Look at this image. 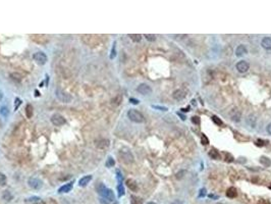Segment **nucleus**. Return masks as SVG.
I'll use <instances>...</instances> for the list:
<instances>
[{"label":"nucleus","instance_id":"obj_33","mask_svg":"<svg viewBox=\"0 0 271 204\" xmlns=\"http://www.w3.org/2000/svg\"><path fill=\"white\" fill-rule=\"evenodd\" d=\"M116 42H114L113 43V46H112V49H111V54H110V59H113L114 57L116 56Z\"/></svg>","mask_w":271,"mask_h":204},{"label":"nucleus","instance_id":"obj_12","mask_svg":"<svg viewBox=\"0 0 271 204\" xmlns=\"http://www.w3.org/2000/svg\"><path fill=\"white\" fill-rule=\"evenodd\" d=\"M248 53V49L247 47H246L245 45H239L237 47V49H235V55L237 56V57H242V56H244L245 54Z\"/></svg>","mask_w":271,"mask_h":204},{"label":"nucleus","instance_id":"obj_25","mask_svg":"<svg viewBox=\"0 0 271 204\" xmlns=\"http://www.w3.org/2000/svg\"><path fill=\"white\" fill-rule=\"evenodd\" d=\"M131 204H142V199L139 198V197H137V196L131 195Z\"/></svg>","mask_w":271,"mask_h":204},{"label":"nucleus","instance_id":"obj_7","mask_svg":"<svg viewBox=\"0 0 271 204\" xmlns=\"http://www.w3.org/2000/svg\"><path fill=\"white\" fill-rule=\"evenodd\" d=\"M51 122L54 126H57V127H60V126L64 125L65 124V118L63 117L61 114L55 113L51 116Z\"/></svg>","mask_w":271,"mask_h":204},{"label":"nucleus","instance_id":"obj_45","mask_svg":"<svg viewBox=\"0 0 271 204\" xmlns=\"http://www.w3.org/2000/svg\"><path fill=\"white\" fill-rule=\"evenodd\" d=\"M266 131H267V133H268L269 135H271V122H270V124H268V126L266 127Z\"/></svg>","mask_w":271,"mask_h":204},{"label":"nucleus","instance_id":"obj_13","mask_svg":"<svg viewBox=\"0 0 271 204\" xmlns=\"http://www.w3.org/2000/svg\"><path fill=\"white\" fill-rule=\"evenodd\" d=\"M95 143H96V146L98 147V148H100V149H105V148H107V147L109 146V140H107V139L97 140Z\"/></svg>","mask_w":271,"mask_h":204},{"label":"nucleus","instance_id":"obj_22","mask_svg":"<svg viewBox=\"0 0 271 204\" xmlns=\"http://www.w3.org/2000/svg\"><path fill=\"white\" fill-rule=\"evenodd\" d=\"M208 155L211 157L212 159H217L219 158V154H218V151L216 150V149H211L210 151H209Z\"/></svg>","mask_w":271,"mask_h":204},{"label":"nucleus","instance_id":"obj_53","mask_svg":"<svg viewBox=\"0 0 271 204\" xmlns=\"http://www.w3.org/2000/svg\"><path fill=\"white\" fill-rule=\"evenodd\" d=\"M215 204H223V203H221V202H217V203H215Z\"/></svg>","mask_w":271,"mask_h":204},{"label":"nucleus","instance_id":"obj_40","mask_svg":"<svg viewBox=\"0 0 271 204\" xmlns=\"http://www.w3.org/2000/svg\"><path fill=\"white\" fill-rule=\"evenodd\" d=\"M192 122H193L195 125H199V124H200V117H199V116H193V117H192Z\"/></svg>","mask_w":271,"mask_h":204},{"label":"nucleus","instance_id":"obj_17","mask_svg":"<svg viewBox=\"0 0 271 204\" xmlns=\"http://www.w3.org/2000/svg\"><path fill=\"white\" fill-rule=\"evenodd\" d=\"M125 184H127V186L129 188V190H131V191L135 192V191L138 190V184H137L133 179H129V180H127Z\"/></svg>","mask_w":271,"mask_h":204},{"label":"nucleus","instance_id":"obj_51","mask_svg":"<svg viewBox=\"0 0 271 204\" xmlns=\"http://www.w3.org/2000/svg\"><path fill=\"white\" fill-rule=\"evenodd\" d=\"M2 97H3V94H2V92H1V91H0V100H1V99H2Z\"/></svg>","mask_w":271,"mask_h":204},{"label":"nucleus","instance_id":"obj_52","mask_svg":"<svg viewBox=\"0 0 271 204\" xmlns=\"http://www.w3.org/2000/svg\"><path fill=\"white\" fill-rule=\"evenodd\" d=\"M147 204H156V203H155V202H148Z\"/></svg>","mask_w":271,"mask_h":204},{"label":"nucleus","instance_id":"obj_54","mask_svg":"<svg viewBox=\"0 0 271 204\" xmlns=\"http://www.w3.org/2000/svg\"><path fill=\"white\" fill-rule=\"evenodd\" d=\"M269 188H270V189H271V185H270V187H269Z\"/></svg>","mask_w":271,"mask_h":204},{"label":"nucleus","instance_id":"obj_18","mask_svg":"<svg viewBox=\"0 0 271 204\" xmlns=\"http://www.w3.org/2000/svg\"><path fill=\"white\" fill-rule=\"evenodd\" d=\"M226 196H227L228 198H235L237 196V189H235V187L228 188L227 191H226Z\"/></svg>","mask_w":271,"mask_h":204},{"label":"nucleus","instance_id":"obj_20","mask_svg":"<svg viewBox=\"0 0 271 204\" xmlns=\"http://www.w3.org/2000/svg\"><path fill=\"white\" fill-rule=\"evenodd\" d=\"M248 125L252 128H254L255 126H256V117H255L254 114H251V115L248 117Z\"/></svg>","mask_w":271,"mask_h":204},{"label":"nucleus","instance_id":"obj_14","mask_svg":"<svg viewBox=\"0 0 271 204\" xmlns=\"http://www.w3.org/2000/svg\"><path fill=\"white\" fill-rule=\"evenodd\" d=\"M73 189V183H67V184H64L63 186H61L59 189H58V193H68L70 192V190Z\"/></svg>","mask_w":271,"mask_h":204},{"label":"nucleus","instance_id":"obj_10","mask_svg":"<svg viewBox=\"0 0 271 204\" xmlns=\"http://www.w3.org/2000/svg\"><path fill=\"white\" fill-rule=\"evenodd\" d=\"M185 92L183 90H181V89H177V90H175L173 93H172V97H173L174 99L177 101H181L183 100V99L185 98Z\"/></svg>","mask_w":271,"mask_h":204},{"label":"nucleus","instance_id":"obj_27","mask_svg":"<svg viewBox=\"0 0 271 204\" xmlns=\"http://www.w3.org/2000/svg\"><path fill=\"white\" fill-rule=\"evenodd\" d=\"M10 77H11V79H12L13 81H15V82H21V81H22V77H21V75H19V73H10Z\"/></svg>","mask_w":271,"mask_h":204},{"label":"nucleus","instance_id":"obj_21","mask_svg":"<svg viewBox=\"0 0 271 204\" xmlns=\"http://www.w3.org/2000/svg\"><path fill=\"white\" fill-rule=\"evenodd\" d=\"M2 199L4 200V201H7L9 202L10 200H12V195H11V193L9 191H4L2 193Z\"/></svg>","mask_w":271,"mask_h":204},{"label":"nucleus","instance_id":"obj_43","mask_svg":"<svg viewBox=\"0 0 271 204\" xmlns=\"http://www.w3.org/2000/svg\"><path fill=\"white\" fill-rule=\"evenodd\" d=\"M129 102L133 104H135V105H137V104H139V102L140 101L138 100V99H135V98H129Z\"/></svg>","mask_w":271,"mask_h":204},{"label":"nucleus","instance_id":"obj_11","mask_svg":"<svg viewBox=\"0 0 271 204\" xmlns=\"http://www.w3.org/2000/svg\"><path fill=\"white\" fill-rule=\"evenodd\" d=\"M230 117H231V120H233V122H239L240 120H241V117H242L241 111H240V110H237V108L232 109L231 111H230Z\"/></svg>","mask_w":271,"mask_h":204},{"label":"nucleus","instance_id":"obj_47","mask_svg":"<svg viewBox=\"0 0 271 204\" xmlns=\"http://www.w3.org/2000/svg\"><path fill=\"white\" fill-rule=\"evenodd\" d=\"M209 198H211V199H218V196L217 195H213V194H210V195H209Z\"/></svg>","mask_w":271,"mask_h":204},{"label":"nucleus","instance_id":"obj_23","mask_svg":"<svg viewBox=\"0 0 271 204\" xmlns=\"http://www.w3.org/2000/svg\"><path fill=\"white\" fill-rule=\"evenodd\" d=\"M26 115L28 118H31L33 115V107L31 104H28V105L26 106Z\"/></svg>","mask_w":271,"mask_h":204},{"label":"nucleus","instance_id":"obj_4","mask_svg":"<svg viewBox=\"0 0 271 204\" xmlns=\"http://www.w3.org/2000/svg\"><path fill=\"white\" fill-rule=\"evenodd\" d=\"M119 155H120L121 159H122L123 162L125 163H133V155L131 154V152L127 148H123L119 151Z\"/></svg>","mask_w":271,"mask_h":204},{"label":"nucleus","instance_id":"obj_49","mask_svg":"<svg viewBox=\"0 0 271 204\" xmlns=\"http://www.w3.org/2000/svg\"><path fill=\"white\" fill-rule=\"evenodd\" d=\"M34 204H45V202H44V201H42V200L40 199V200H38V201H36V202H35Z\"/></svg>","mask_w":271,"mask_h":204},{"label":"nucleus","instance_id":"obj_19","mask_svg":"<svg viewBox=\"0 0 271 204\" xmlns=\"http://www.w3.org/2000/svg\"><path fill=\"white\" fill-rule=\"evenodd\" d=\"M260 162L262 163L264 166H266V168H268V166H271V159L268 158L267 156H262V157H261Z\"/></svg>","mask_w":271,"mask_h":204},{"label":"nucleus","instance_id":"obj_41","mask_svg":"<svg viewBox=\"0 0 271 204\" xmlns=\"http://www.w3.org/2000/svg\"><path fill=\"white\" fill-rule=\"evenodd\" d=\"M185 174V170H181V172H179L177 174V180H179V179L183 178V174Z\"/></svg>","mask_w":271,"mask_h":204},{"label":"nucleus","instance_id":"obj_39","mask_svg":"<svg viewBox=\"0 0 271 204\" xmlns=\"http://www.w3.org/2000/svg\"><path fill=\"white\" fill-rule=\"evenodd\" d=\"M21 103H22V100L19 98H15L14 100V110H16L17 108H18V106L21 105Z\"/></svg>","mask_w":271,"mask_h":204},{"label":"nucleus","instance_id":"obj_24","mask_svg":"<svg viewBox=\"0 0 271 204\" xmlns=\"http://www.w3.org/2000/svg\"><path fill=\"white\" fill-rule=\"evenodd\" d=\"M129 37L133 41V42H140L141 39H142V36L140 34H129Z\"/></svg>","mask_w":271,"mask_h":204},{"label":"nucleus","instance_id":"obj_8","mask_svg":"<svg viewBox=\"0 0 271 204\" xmlns=\"http://www.w3.org/2000/svg\"><path fill=\"white\" fill-rule=\"evenodd\" d=\"M235 67H237V69L239 73H245L250 69V65H249V63L246 61V60H241V61H239V63H237Z\"/></svg>","mask_w":271,"mask_h":204},{"label":"nucleus","instance_id":"obj_36","mask_svg":"<svg viewBox=\"0 0 271 204\" xmlns=\"http://www.w3.org/2000/svg\"><path fill=\"white\" fill-rule=\"evenodd\" d=\"M152 108L160 110V111H167L168 110L167 107H165V106H160V105H152Z\"/></svg>","mask_w":271,"mask_h":204},{"label":"nucleus","instance_id":"obj_32","mask_svg":"<svg viewBox=\"0 0 271 204\" xmlns=\"http://www.w3.org/2000/svg\"><path fill=\"white\" fill-rule=\"evenodd\" d=\"M144 37L148 41H150V42H154V41L156 40V36H155V35H153V34H145Z\"/></svg>","mask_w":271,"mask_h":204},{"label":"nucleus","instance_id":"obj_46","mask_svg":"<svg viewBox=\"0 0 271 204\" xmlns=\"http://www.w3.org/2000/svg\"><path fill=\"white\" fill-rule=\"evenodd\" d=\"M38 200H40V198L33 197V198H30V199H28V201H38Z\"/></svg>","mask_w":271,"mask_h":204},{"label":"nucleus","instance_id":"obj_30","mask_svg":"<svg viewBox=\"0 0 271 204\" xmlns=\"http://www.w3.org/2000/svg\"><path fill=\"white\" fill-rule=\"evenodd\" d=\"M0 114L2 116H7L8 115V108L6 107V106H2V107L0 108Z\"/></svg>","mask_w":271,"mask_h":204},{"label":"nucleus","instance_id":"obj_29","mask_svg":"<svg viewBox=\"0 0 271 204\" xmlns=\"http://www.w3.org/2000/svg\"><path fill=\"white\" fill-rule=\"evenodd\" d=\"M116 179H117L118 184H122L123 177H122V174H121V172L119 170H116Z\"/></svg>","mask_w":271,"mask_h":204},{"label":"nucleus","instance_id":"obj_28","mask_svg":"<svg viewBox=\"0 0 271 204\" xmlns=\"http://www.w3.org/2000/svg\"><path fill=\"white\" fill-rule=\"evenodd\" d=\"M114 164H115V161H114V159L112 158L111 156H109L107 158V160H106V166H107V168H112Z\"/></svg>","mask_w":271,"mask_h":204},{"label":"nucleus","instance_id":"obj_26","mask_svg":"<svg viewBox=\"0 0 271 204\" xmlns=\"http://www.w3.org/2000/svg\"><path fill=\"white\" fill-rule=\"evenodd\" d=\"M117 192H118V197H121V196L125 195V187H123L122 184H118L117 186Z\"/></svg>","mask_w":271,"mask_h":204},{"label":"nucleus","instance_id":"obj_1","mask_svg":"<svg viewBox=\"0 0 271 204\" xmlns=\"http://www.w3.org/2000/svg\"><path fill=\"white\" fill-rule=\"evenodd\" d=\"M97 189V192H98V194L100 195V197L102 198H105V199H107L109 202H112L115 200V197H114V194H113V191L110 189H108L107 187H105V186L102 184V183H100L99 185L96 187Z\"/></svg>","mask_w":271,"mask_h":204},{"label":"nucleus","instance_id":"obj_3","mask_svg":"<svg viewBox=\"0 0 271 204\" xmlns=\"http://www.w3.org/2000/svg\"><path fill=\"white\" fill-rule=\"evenodd\" d=\"M55 96L57 97V99L61 102H64V103H69L71 101V96L68 93L64 92V91L60 90V89H56L55 90Z\"/></svg>","mask_w":271,"mask_h":204},{"label":"nucleus","instance_id":"obj_44","mask_svg":"<svg viewBox=\"0 0 271 204\" xmlns=\"http://www.w3.org/2000/svg\"><path fill=\"white\" fill-rule=\"evenodd\" d=\"M100 203L101 204H109V201H108L107 199H105V198L100 197Z\"/></svg>","mask_w":271,"mask_h":204},{"label":"nucleus","instance_id":"obj_50","mask_svg":"<svg viewBox=\"0 0 271 204\" xmlns=\"http://www.w3.org/2000/svg\"><path fill=\"white\" fill-rule=\"evenodd\" d=\"M177 114H179V116H181V118H183V120H185V115H181V113H177Z\"/></svg>","mask_w":271,"mask_h":204},{"label":"nucleus","instance_id":"obj_15","mask_svg":"<svg viewBox=\"0 0 271 204\" xmlns=\"http://www.w3.org/2000/svg\"><path fill=\"white\" fill-rule=\"evenodd\" d=\"M91 180H92V176H91V174L83 177V178H81L80 181H79V186H80V187H85V186H87L89 183H90Z\"/></svg>","mask_w":271,"mask_h":204},{"label":"nucleus","instance_id":"obj_34","mask_svg":"<svg viewBox=\"0 0 271 204\" xmlns=\"http://www.w3.org/2000/svg\"><path fill=\"white\" fill-rule=\"evenodd\" d=\"M201 143H202L203 145H208L209 144V139L206 137V135H204V134H202V136H201Z\"/></svg>","mask_w":271,"mask_h":204},{"label":"nucleus","instance_id":"obj_9","mask_svg":"<svg viewBox=\"0 0 271 204\" xmlns=\"http://www.w3.org/2000/svg\"><path fill=\"white\" fill-rule=\"evenodd\" d=\"M137 91L142 95H149L152 93V88L147 84H140L137 88Z\"/></svg>","mask_w":271,"mask_h":204},{"label":"nucleus","instance_id":"obj_35","mask_svg":"<svg viewBox=\"0 0 271 204\" xmlns=\"http://www.w3.org/2000/svg\"><path fill=\"white\" fill-rule=\"evenodd\" d=\"M212 120H213L214 122H215V124H216L217 126H222V120H220V118L218 117V116L213 115V116H212Z\"/></svg>","mask_w":271,"mask_h":204},{"label":"nucleus","instance_id":"obj_16","mask_svg":"<svg viewBox=\"0 0 271 204\" xmlns=\"http://www.w3.org/2000/svg\"><path fill=\"white\" fill-rule=\"evenodd\" d=\"M261 45L265 50H271V38L269 37L263 38V40L261 41Z\"/></svg>","mask_w":271,"mask_h":204},{"label":"nucleus","instance_id":"obj_42","mask_svg":"<svg viewBox=\"0 0 271 204\" xmlns=\"http://www.w3.org/2000/svg\"><path fill=\"white\" fill-rule=\"evenodd\" d=\"M257 204H271V203H270V201L267 199H261V200H259Z\"/></svg>","mask_w":271,"mask_h":204},{"label":"nucleus","instance_id":"obj_38","mask_svg":"<svg viewBox=\"0 0 271 204\" xmlns=\"http://www.w3.org/2000/svg\"><path fill=\"white\" fill-rule=\"evenodd\" d=\"M206 193H207V190L205 189V188H202V189H200V192H199V197L200 198H203L206 196Z\"/></svg>","mask_w":271,"mask_h":204},{"label":"nucleus","instance_id":"obj_5","mask_svg":"<svg viewBox=\"0 0 271 204\" xmlns=\"http://www.w3.org/2000/svg\"><path fill=\"white\" fill-rule=\"evenodd\" d=\"M28 185L29 187L34 190H40L43 187V182L38 178H29Z\"/></svg>","mask_w":271,"mask_h":204},{"label":"nucleus","instance_id":"obj_31","mask_svg":"<svg viewBox=\"0 0 271 204\" xmlns=\"http://www.w3.org/2000/svg\"><path fill=\"white\" fill-rule=\"evenodd\" d=\"M5 184H6V176L0 172V186H5Z\"/></svg>","mask_w":271,"mask_h":204},{"label":"nucleus","instance_id":"obj_2","mask_svg":"<svg viewBox=\"0 0 271 204\" xmlns=\"http://www.w3.org/2000/svg\"><path fill=\"white\" fill-rule=\"evenodd\" d=\"M127 117H129L131 122H137V124H142L145 120L144 115H143L140 111H138V110H136V109H129V111H127Z\"/></svg>","mask_w":271,"mask_h":204},{"label":"nucleus","instance_id":"obj_48","mask_svg":"<svg viewBox=\"0 0 271 204\" xmlns=\"http://www.w3.org/2000/svg\"><path fill=\"white\" fill-rule=\"evenodd\" d=\"M172 204H183V202H181V200H174V201L172 202Z\"/></svg>","mask_w":271,"mask_h":204},{"label":"nucleus","instance_id":"obj_37","mask_svg":"<svg viewBox=\"0 0 271 204\" xmlns=\"http://www.w3.org/2000/svg\"><path fill=\"white\" fill-rule=\"evenodd\" d=\"M233 156H232L230 153L228 152H225V160L227 161V162H231V161H233Z\"/></svg>","mask_w":271,"mask_h":204},{"label":"nucleus","instance_id":"obj_6","mask_svg":"<svg viewBox=\"0 0 271 204\" xmlns=\"http://www.w3.org/2000/svg\"><path fill=\"white\" fill-rule=\"evenodd\" d=\"M33 58H34L35 61L40 65H43L47 63V56H46V54L44 53V52H41V51L36 52V53L34 54V56H33Z\"/></svg>","mask_w":271,"mask_h":204}]
</instances>
